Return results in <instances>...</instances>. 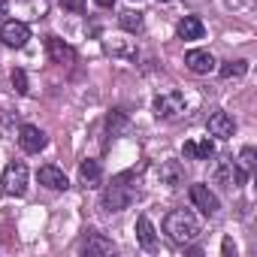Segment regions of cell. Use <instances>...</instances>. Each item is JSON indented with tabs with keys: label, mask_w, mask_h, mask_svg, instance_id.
I'll list each match as a JSON object with an SVG mask.
<instances>
[{
	"label": "cell",
	"mask_w": 257,
	"mask_h": 257,
	"mask_svg": "<svg viewBox=\"0 0 257 257\" xmlns=\"http://www.w3.org/2000/svg\"><path fill=\"white\" fill-rule=\"evenodd\" d=\"M164 233H167L173 242L188 245V242H194V239L200 236V221H197V215L188 212V209H173V212L164 218Z\"/></svg>",
	"instance_id": "cell-1"
},
{
	"label": "cell",
	"mask_w": 257,
	"mask_h": 257,
	"mask_svg": "<svg viewBox=\"0 0 257 257\" xmlns=\"http://www.w3.org/2000/svg\"><path fill=\"white\" fill-rule=\"evenodd\" d=\"M134 200H137V188L127 185V176L112 179V185H106V191H103V209L106 212H121Z\"/></svg>",
	"instance_id": "cell-2"
},
{
	"label": "cell",
	"mask_w": 257,
	"mask_h": 257,
	"mask_svg": "<svg viewBox=\"0 0 257 257\" xmlns=\"http://www.w3.org/2000/svg\"><path fill=\"white\" fill-rule=\"evenodd\" d=\"M0 191L10 197H25L28 194V167L22 161H10L4 176H0Z\"/></svg>",
	"instance_id": "cell-3"
},
{
	"label": "cell",
	"mask_w": 257,
	"mask_h": 257,
	"mask_svg": "<svg viewBox=\"0 0 257 257\" xmlns=\"http://www.w3.org/2000/svg\"><path fill=\"white\" fill-rule=\"evenodd\" d=\"M185 94H179V91H167V94H158L155 97V115L161 118V121H176V118H182L185 115Z\"/></svg>",
	"instance_id": "cell-4"
},
{
	"label": "cell",
	"mask_w": 257,
	"mask_h": 257,
	"mask_svg": "<svg viewBox=\"0 0 257 257\" xmlns=\"http://www.w3.org/2000/svg\"><path fill=\"white\" fill-rule=\"evenodd\" d=\"M212 179H215L218 185H224L227 191H233V188H242L248 176L236 167V161H233V158H221V161L215 164V170H212Z\"/></svg>",
	"instance_id": "cell-5"
},
{
	"label": "cell",
	"mask_w": 257,
	"mask_h": 257,
	"mask_svg": "<svg viewBox=\"0 0 257 257\" xmlns=\"http://www.w3.org/2000/svg\"><path fill=\"white\" fill-rule=\"evenodd\" d=\"M0 40H4L10 49H22L28 40H31V28L25 25V22H4L0 25Z\"/></svg>",
	"instance_id": "cell-6"
},
{
	"label": "cell",
	"mask_w": 257,
	"mask_h": 257,
	"mask_svg": "<svg viewBox=\"0 0 257 257\" xmlns=\"http://www.w3.org/2000/svg\"><path fill=\"white\" fill-rule=\"evenodd\" d=\"M191 203H194L206 218L218 215V209H221V203H218V197L209 191V185H191Z\"/></svg>",
	"instance_id": "cell-7"
},
{
	"label": "cell",
	"mask_w": 257,
	"mask_h": 257,
	"mask_svg": "<svg viewBox=\"0 0 257 257\" xmlns=\"http://www.w3.org/2000/svg\"><path fill=\"white\" fill-rule=\"evenodd\" d=\"M46 134L40 131V127H34V124H25L22 131H19V146H22V152H28V155H40L43 149H46Z\"/></svg>",
	"instance_id": "cell-8"
},
{
	"label": "cell",
	"mask_w": 257,
	"mask_h": 257,
	"mask_svg": "<svg viewBox=\"0 0 257 257\" xmlns=\"http://www.w3.org/2000/svg\"><path fill=\"white\" fill-rule=\"evenodd\" d=\"M206 127H209V137H215V140H230L236 134V121L227 112H212Z\"/></svg>",
	"instance_id": "cell-9"
},
{
	"label": "cell",
	"mask_w": 257,
	"mask_h": 257,
	"mask_svg": "<svg viewBox=\"0 0 257 257\" xmlns=\"http://www.w3.org/2000/svg\"><path fill=\"white\" fill-rule=\"evenodd\" d=\"M185 67H188L191 73H197V76H206V73L215 70V58H212V52H206V49H191V52L185 55Z\"/></svg>",
	"instance_id": "cell-10"
},
{
	"label": "cell",
	"mask_w": 257,
	"mask_h": 257,
	"mask_svg": "<svg viewBox=\"0 0 257 257\" xmlns=\"http://www.w3.org/2000/svg\"><path fill=\"white\" fill-rule=\"evenodd\" d=\"M79 251H85V254H112L115 245H112V239L100 236L97 230H85V236L79 242Z\"/></svg>",
	"instance_id": "cell-11"
},
{
	"label": "cell",
	"mask_w": 257,
	"mask_h": 257,
	"mask_svg": "<svg viewBox=\"0 0 257 257\" xmlns=\"http://www.w3.org/2000/svg\"><path fill=\"white\" fill-rule=\"evenodd\" d=\"M46 52H49V58L55 61V64H73L76 61V52H73V46H67L64 40H58V37H46Z\"/></svg>",
	"instance_id": "cell-12"
},
{
	"label": "cell",
	"mask_w": 257,
	"mask_h": 257,
	"mask_svg": "<svg viewBox=\"0 0 257 257\" xmlns=\"http://www.w3.org/2000/svg\"><path fill=\"white\" fill-rule=\"evenodd\" d=\"M182 152H185V158H188V161H209V158L215 155V143H212L209 137H200V140H188Z\"/></svg>",
	"instance_id": "cell-13"
},
{
	"label": "cell",
	"mask_w": 257,
	"mask_h": 257,
	"mask_svg": "<svg viewBox=\"0 0 257 257\" xmlns=\"http://www.w3.org/2000/svg\"><path fill=\"white\" fill-rule=\"evenodd\" d=\"M158 179H161V185H167V188H179V185H185V167H182L179 161H164V164L158 167Z\"/></svg>",
	"instance_id": "cell-14"
},
{
	"label": "cell",
	"mask_w": 257,
	"mask_h": 257,
	"mask_svg": "<svg viewBox=\"0 0 257 257\" xmlns=\"http://www.w3.org/2000/svg\"><path fill=\"white\" fill-rule=\"evenodd\" d=\"M40 185H46V188H52V191H67L70 188V182H67V176H64V170H58V167H52V164H46V167H40Z\"/></svg>",
	"instance_id": "cell-15"
},
{
	"label": "cell",
	"mask_w": 257,
	"mask_h": 257,
	"mask_svg": "<svg viewBox=\"0 0 257 257\" xmlns=\"http://www.w3.org/2000/svg\"><path fill=\"white\" fill-rule=\"evenodd\" d=\"M137 242L146 248V251H155L158 248V233H155V224L149 215H140L137 218Z\"/></svg>",
	"instance_id": "cell-16"
},
{
	"label": "cell",
	"mask_w": 257,
	"mask_h": 257,
	"mask_svg": "<svg viewBox=\"0 0 257 257\" xmlns=\"http://www.w3.org/2000/svg\"><path fill=\"white\" fill-rule=\"evenodd\" d=\"M79 179H82V185L85 188H100V182H103V167H100V161H82L79 164Z\"/></svg>",
	"instance_id": "cell-17"
},
{
	"label": "cell",
	"mask_w": 257,
	"mask_h": 257,
	"mask_svg": "<svg viewBox=\"0 0 257 257\" xmlns=\"http://www.w3.org/2000/svg\"><path fill=\"white\" fill-rule=\"evenodd\" d=\"M176 34H179V40H203L206 28H203V22H200L197 16H185V19L179 22Z\"/></svg>",
	"instance_id": "cell-18"
},
{
	"label": "cell",
	"mask_w": 257,
	"mask_h": 257,
	"mask_svg": "<svg viewBox=\"0 0 257 257\" xmlns=\"http://www.w3.org/2000/svg\"><path fill=\"white\" fill-rule=\"evenodd\" d=\"M118 25H121L127 34H143L146 19H143V13H137V10H127V13H121V16H118Z\"/></svg>",
	"instance_id": "cell-19"
},
{
	"label": "cell",
	"mask_w": 257,
	"mask_h": 257,
	"mask_svg": "<svg viewBox=\"0 0 257 257\" xmlns=\"http://www.w3.org/2000/svg\"><path fill=\"white\" fill-rule=\"evenodd\" d=\"M248 73V61H227L221 67V79H239Z\"/></svg>",
	"instance_id": "cell-20"
},
{
	"label": "cell",
	"mask_w": 257,
	"mask_h": 257,
	"mask_svg": "<svg viewBox=\"0 0 257 257\" xmlns=\"http://www.w3.org/2000/svg\"><path fill=\"white\" fill-rule=\"evenodd\" d=\"M236 167H239V170H242L245 176L251 173V167H254V149H251V146H248V149H242V155H239Z\"/></svg>",
	"instance_id": "cell-21"
},
{
	"label": "cell",
	"mask_w": 257,
	"mask_h": 257,
	"mask_svg": "<svg viewBox=\"0 0 257 257\" xmlns=\"http://www.w3.org/2000/svg\"><path fill=\"white\" fill-rule=\"evenodd\" d=\"M13 88H16L19 94H28V73L19 70V67L13 70Z\"/></svg>",
	"instance_id": "cell-22"
},
{
	"label": "cell",
	"mask_w": 257,
	"mask_h": 257,
	"mask_svg": "<svg viewBox=\"0 0 257 257\" xmlns=\"http://www.w3.org/2000/svg\"><path fill=\"white\" fill-rule=\"evenodd\" d=\"M106 52H112V55H137L131 46H124L121 40H109V43H106Z\"/></svg>",
	"instance_id": "cell-23"
},
{
	"label": "cell",
	"mask_w": 257,
	"mask_h": 257,
	"mask_svg": "<svg viewBox=\"0 0 257 257\" xmlns=\"http://www.w3.org/2000/svg\"><path fill=\"white\" fill-rule=\"evenodd\" d=\"M61 7H64L67 13H73V16H82L88 4H85V0H61Z\"/></svg>",
	"instance_id": "cell-24"
},
{
	"label": "cell",
	"mask_w": 257,
	"mask_h": 257,
	"mask_svg": "<svg viewBox=\"0 0 257 257\" xmlns=\"http://www.w3.org/2000/svg\"><path fill=\"white\" fill-rule=\"evenodd\" d=\"M106 124H109V131H112V137H115V131H118V127H124V115H121V112H112Z\"/></svg>",
	"instance_id": "cell-25"
},
{
	"label": "cell",
	"mask_w": 257,
	"mask_h": 257,
	"mask_svg": "<svg viewBox=\"0 0 257 257\" xmlns=\"http://www.w3.org/2000/svg\"><path fill=\"white\" fill-rule=\"evenodd\" d=\"M94 4L103 7V10H112V7H115V0H94Z\"/></svg>",
	"instance_id": "cell-26"
},
{
	"label": "cell",
	"mask_w": 257,
	"mask_h": 257,
	"mask_svg": "<svg viewBox=\"0 0 257 257\" xmlns=\"http://www.w3.org/2000/svg\"><path fill=\"white\" fill-rule=\"evenodd\" d=\"M7 10H10V4H7V0H0V22H4V16H7Z\"/></svg>",
	"instance_id": "cell-27"
},
{
	"label": "cell",
	"mask_w": 257,
	"mask_h": 257,
	"mask_svg": "<svg viewBox=\"0 0 257 257\" xmlns=\"http://www.w3.org/2000/svg\"><path fill=\"white\" fill-rule=\"evenodd\" d=\"M230 251H236V245H233L230 239H224V254H230Z\"/></svg>",
	"instance_id": "cell-28"
},
{
	"label": "cell",
	"mask_w": 257,
	"mask_h": 257,
	"mask_svg": "<svg viewBox=\"0 0 257 257\" xmlns=\"http://www.w3.org/2000/svg\"><path fill=\"white\" fill-rule=\"evenodd\" d=\"M158 4H170V0H158Z\"/></svg>",
	"instance_id": "cell-29"
},
{
	"label": "cell",
	"mask_w": 257,
	"mask_h": 257,
	"mask_svg": "<svg viewBox=\"0 0 257 257\" xmlns=\"http://www.w3.org/2000/svg\"><path fill=\"white\" fill-rule=\"evenodd\" d=\"M134 4H140V0H134Z\"/></svg>",
	"instance_id": "cell-30"
},
{
	"label": "cell",
	"mask_w": 257,
	"mask_h": 257,
	"mask_svg": "<svg viewBox=\"0 0 257 257\" xmlns=\"http://www.w3.org/2000/svg\"><path fill=\"white\" fill-rule=\"evenodd\" d=\"M227 4H233V0H227Z\"/></svg>",
	"instance_id": "cell-31"
},
{
	"label": "cell",
	"mask_w": 257,
	"mask_h": 257,
	"mask_svg": "<svg viewBox=\"0 0 257 257\" xmlns=\"http://www.w3.org/2000/svg\"><path fill=\"white\" fill-rule=\"evenodd\" d=\"M0 194H4V191H0Z\"/></svg>",
	"instance_id": "cell-32"
}]
</instances>
